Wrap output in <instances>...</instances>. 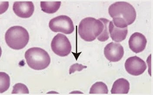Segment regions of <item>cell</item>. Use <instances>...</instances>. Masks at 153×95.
Wrapping results in <instances>:
<instances>
[{"label":"cell","mask_w":153,"mask_h":95,"mask_svg":"<svg viewBox=\"0 0 153 95\" xmlns=\"http://www.w3.org/2000/svg\"><path fill=\"white\" fill-rule=\"evenodd\" d=\"M108 12L115 26L120 28L128 27L133 23L136 18L135 9L126 2H116L111 5Z\"/></svg>","instance_id":"6da1fadb"},{"label":"cell","mask_w":153,"mask_h":95,"mask_svg":"<svg viewBox=\"0 0 153 95\" xmlns=\"http://www.w3.org/2000/svg\"><path fill=\"white\" fill-rule=\"evenodd\" d=\"M104 25L99 19L87 17L81 21L78 33L82 39L87 42L95 40L103 32Z\"/></svg>","instance_id":"7a4b0ae2"},{"label":"cell","mask_w":153,"mask_h":95,"mask_svg":"<svg viewBox=\"0 0 153 95\" xmlns=\"http://www.w3.org/2000/svg\"><path fill=\"white\" fill-rule=\"evenodd\" d=\"M5 40L9 47L15 50L23 49L29 41L27 30L21 26L10 28L5 35Z\"/></svg>","instance_id":"3957f363"},{"label":"cell","mask_w":153,"mask_h":95,"mask_svg":"<svg viewBox=\"0 0 153 95\" xmlns=\"http://www.w3.org/2000/svg\"><path fill=\"white\" fill-rule=\"evenodd\" d=\"M25 58L28 66L35 70L45 69L51 63L50 57L48 52L39 47H32L27 50Z\"/></svg>","instance_id":"277c9868"},{"label":"cell","mask_w":153,"mask_h":95,"mask_svg":"<svg viewBox=\"0 0 153 95\" xmlns=\"http://www.w3.org/2000/svg\"><path fill=\"white\" fill-rule=\"evenodd\" d=\"M49 27L53 32H62L66 35L71 34L74 30L72 20L65 15H61L51 19Z\"/></svg>","instance_id":"5b68a950"},{"label":"cell","mask_w":153,"mask_h":95,"mask_svg":"<svg viewBox=\"0 0 153 95\" xmlns=\"http://www.w3.org/2000/svg\"><path fill=\"white\" fill-rule=\"evenodd\" d=\"M51 48L57 56L65 57L70 54L72 47L70 42L65 35L58 34L52 39Z\"/></svg>","instance_id":"8992f818"},{"label":"cell","mask_w":153,"mask_h":95,"mask_svg":"<svg viewBox=\"0 0 153 95\" xmlns=\"http://www.w3.org/2000/svg\"><path fill=\"white\" fill-rule=\"evenodd\" d=\"M126 71L130 75L139 76L147 69V65L145 62L137 56L131 57L126 60L125 63Z\"/></svg>","instance_id":"52a82bcc"},{"label":"cell","mask_w":153,"mask_h":95,"mask_svg":"<svg viewBox=\"0 0 153 95\" xmlns=\"http://www.w3.org/2000/svg\"><path fill=\"white\" fill-rule=\"evenodd\" d=\"M104 54L106 58L111 62H117L124 56V48L120 44L112 42L105 46Z\"/></svg>","instance_id":"ba28073f"},{"label":"cell","mask_w":153,"mask_h":95,"mask_svg":"<svg viewBox=\"0 0 153 95\" xmlns=\"http://www.w3.org/2000/svg\"><path fill=\"white\" fill-rule=\"evenodd\" d=\"M13 10L19 17L28 18L34 12V5L32 1H16L13 4Z\"/></svg>","instance_id":"9c48e42d"},{"label":"cell","mask_w":153,"mask_h":95,"mask_svg":"<svg viewBox=\"0 0 153 95\" xmlns=\"http://www.w3.org/2000/svg\"><path fill=\"white\" fill-rule=\"evenodd\" d=\"M128 43L130 49L134 53L138 54L145 49L147 40L143 34L139 32H135L130 37Z\"/></svg>","instance_id":"30bf717a"},{"label":"cell","mask_w":153,"mask_h":95,"mask_svg":"<svg viewBox=\"0 0 153 95\" xmlns=\"http://www.w3.org/2000/svg\"><path fill=\"white\" fill-rule=\"evenodd\" d=\"M109 32L110 36L116 42H120L124 41L128 33V27L120 28L115 26L112 21H110L109 24Z\"/></svg>","instance_id":"8fae6325"},{"label":"cell","mask_w":153,"mask_h":95,"mask_svg":"<svg viewBox=\"0 0 153 95\" xmlns=\"http://www.w3.org/2000/svg\"><path fill=\"white\" fill-rule=\"evenodd\" d=\"M130 90V83L125 79L117 80L113 85L111 90V94H128Z\"/></svg>","instance_id":"7c38bea8"},{"label":"cell","mask_w":153,"mask_h":95,"mask_svg":"<svg viewBox=\"0 0 153 95\" xmlns=\"http://www.w3.org/2000/svg\"><path fill=\"white\" fill-rule=\"evenodd\" d=\"M61 3V1H41L40 5L43 12L47 14H53L59 9Z\"/></svg>","instance_id":"4fadbf2b"},{"label":"cell","mask_w":153,"mask_h":95,"mask_svg":"<svg viewBox=\"0 0 153 95\" xmlns=\"http://www.w3.org/2000/svg\"><path fill=\"white\" fill-rule=\"evenodd\" d=\"M108 86L102 82H97L92 86L90 94H108Z\"/></svg>","instance_id":"5bb4252c"},{"label":"cell","mask_w":153,"mask_h":95,"mask_svg":"<svg viewBox=\"0 0 153 95\" xmlns=\"http://www.w3.org/2000/svg\"><path fill=\"white\" fill-rule=\"evenodd\" d=\"M10 86V78L8 74L1 72L0 73V93H4L9 89Z\"/></svg>","instance_id":"9a60e30c"},{"label":"cell","mask_w":153,"mask_h":95,"mask_svg":"<svg viewBox=\"0 0 153 95\" xmlns=\"http://www.w3.org/2000/svg\"><path fill=\"white\" fill-rule=\"evenodd\" d=\"M99 20L103 22L104 25V29L103 32L100 36L97 37L98 41L101 42L106 41L109 38V24L110 20L106 18H100Z\"/></svg>","instance_id":"2e32d148"},{"label":"cell","mask_w":153,"mask_h":95,"mask_svg":"<svg viewBox=\"0 0 153 95\" xmlns=\"http://www.w3.org/2000/svg\"><path fill=\"white\" fill-rule=\"evenodd\" d=\"M12 94H29L28 88L25 85L22 83H16L13 86Z\"/></svg>","instance_id":"e0dca14e"},{"label":"cell","mask_w":153,"mask_h":95,"mask_svg":"<svg viewBox=\"0 0 153 95\" xmlns=\"http://www.w3.org/2000/svg\"><path fill=\"white\" fill-rule=\"evenodd\" d=\"M87 68V66L85 65H82L81 64L75 63L72 65L71 66L69 69V74H73V73H75L76 71H78V72H81L84 68Z\"/></svg>","instance_id":"ac0fdd59"}]
</instances>
